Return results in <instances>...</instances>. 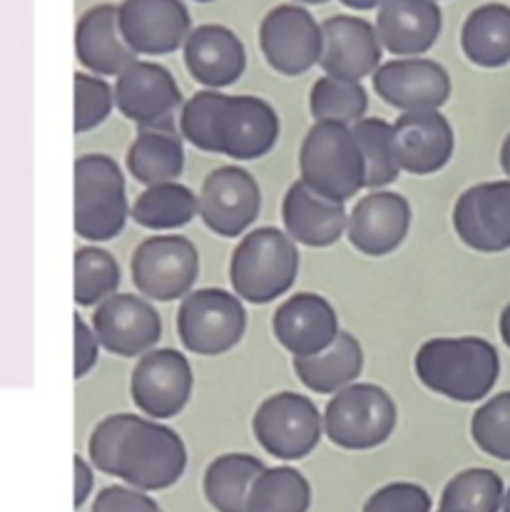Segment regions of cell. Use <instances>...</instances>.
Returning <instances> with one entry per match:
<instances>
[{
    "label": "cell",
    "mask_w": 510,
    "mask_h": 512,
    "mask_svg": "<svg viewBox=\"0 0 510 512\" xmlns=\"http://www.w3.org/2000/svg\"><path fill=\"white\" fill-rule=\"evenodd\" d=\"M506 485L491 468H468L453 475L443 488L438 510L453 512H501Z\"/></svg>",
    "instance_id": "cell-35"
},
{
    "label": "cell",
    "mask_w": 510,
    "mask_h": 512,
    "mask_svg": "<svg viewBox=\"0 0 510 512\" xmlns=\"http://www.w3.org/2000/svg\"><path fill=\"white\" fill-rule=\"evenodd\" d=\"M443 13L436 0H384L376 13L381 45L396 58H421L436 45Z\"/></svg>",
    "instance_id": "cell-24"
},
{
    "label": "cell",
    "mask_w": 510,
    "mask_h": 512,
    "mask_svg": "<svg viewBox=\"0 0 510 512\" xmlns=\"http://www.w3.org/2000/svg\"><path fill=\"white\" fill-rule=\"evenodd\" d=\"M453 229L473 252L498 254L510 249V179L468 187L453 204Z\"/></svg>",
    "instance_id": "cell-14"
},
{
    "label": "cell",
    "mask_w": 510,
    "mask_h": 512,
    "mask_svg": "<svg viewBox=\"0 0 510 512\" xmlns=\"http://www.w3.org/2000/svg\"><path fill=\"white\" fill-rule=\"evenodd\" d=\"M498 331H501L503 343L510 348V301L506 304V309L501 311V319H498Z\"/></svg>",
    "instance_id": "cell-45"
},
{
    "label": "cell",
    "mask_w": 510,
    "mask_h": 512,
    "mask_svg": "<svg viewBox=\"0 0 510 512\" xmlns=\"http://www.w3.org/2000/svg\"><path fill=\"white\" fill-rule=\"evenodd\" d=\"M356 142H359L361 157H364V189H386L399 179L401 167L396 162L394 147V122L381 117H364L351 127Z\"/></svg>",
    "instance_id": "cell-32"
},
{
    "label": "cell",
    "mask_w": 510,
    "mask_h": 512,
    "mask_svg": "<svg viewBox=\"0 0 510 512\" xmlns=\"http://www.w3.org/2000/svg\"><path fill=\"white\" fill-rule=\"evenodd\" d=\"M224 97L219 90H202L192 95L180 110V135L197 150L217 155L214 145V125H217L219 110L224 105Z\"/></svg>",
    "instance_id": "cell-38"
},
{
    "label": "cell",
    "mask_w": 510,
    "mask_h": 512,
    "mask_svg": "<svg viewBox=\"0 0 510 512\" xmlns=\"http://www.w3.org/2000/svg\"><path fill=\"white\" fill-rule=\"evenodd\" d=\"M324 435L344 450H371L384 445L399 423L394 398L376 383H351L329 398L324 408Z\"/></svg>",
    "instance_id": "cell-6"
},
{
    "label": "cell",
    "mask_w": 510,
    "mask_h": 512,
    "mask_svg": "<svg viewBox=\"0 0 510 512\" xmlns=\"http://www.w3.org/2000/svg\"><path fill=\"white\" fill-rule=\"evenodd\" d=\"M187 470V445L177 430L147 416L132 418L120 455L115 478L145 493H157L180 483Z\"/></svg>",
    "instance_id": "cell-4"
},
{
    "label": "cell",
    "mask_w": 510,
    "mask_h": 512,
    "mask_svg": "<svg viewBox=\"0 0 510 512\" xmlns=\"http://www.w3.org/2000/svg\"><path fill=\"white\" fill-rule=\"evenodd\" d=\"M376 95L399 112L441 110L451 97V75L431 58H396L371 75Z\"/></svg>",
    "instance_id": "cell-17"
},
{
    "label": "cell",
    "mask_w": 510,
    "mask_h": 512,
    "mask_svg": "<svg viewBox=\"0 0 510 512\" xmlns=\"http://www.w3.org/2000/svg\"><path fill=\"white\" fill-rule=\"evenodd\" d=\"M75 50L80 63L100 78H117L137 60L120 28V8L112 3L85 10L75 30Z\"/></svg>",
    "instance_id": "cell-26"
},
{
    "label": "cell",
    "mask_w": 510,
    "mask_h": 512,
    "mask_svg": "<svg viewBox=\"0 0 510 512\" xmlns=\"http://www.w3.org/2000/svg\"><path fill=\"white\" fill-rule=\"evenodd\" d=\"M321 35L324 45H321L319 68L324 70V75L361 83L381 68L384 45L376 33V25H371L369 20L356 15H334L321 23Z\"/></svg>",
    "instance_id": "cell-20"
},
{
    "label": "cell",
    "mask_w": 510,
    "mask_h": 512,
    "mask_svg": "<svg viewBox=\"0 0 510 512\" xmlns=\"http://www.w3.org/2000/svg\"><path fill=\"white\" fill-rule=\"evenodd\" d=\"M90 512H162L155 498L132 485H107L95 495Z\"/></svg>",
    "instance_id": "cell-42"
},
{
    "label": "cell",
    "mask_w": 510,
    "mask_h": 512,
    "mask_svg": "<svg viewBox=\"0 0 510 512\" xmlns=\"http://www.w3.org/2000/svg\"><path fill=\"white\" fill-rule=\"evenodd\" d=\"M127 170L145 187L160 182H177L185 170L182 135L172 127H145L137 132L127 150Z\"/></svg>",
    "instance_id": "cell-28"
},
{
    "label": "cell",
    "mask_w": 510,
    "mask_h": 512,
    "mask_svg": "<svg viewBox=\"0 0 510 512\" xmlns=\"http://www.w3.org/2000/svg\"><path fill=\"white\" fill-rule=\"evenodd\" d=\"M195 391V373L187 356L175 348H152L137 358L130 376L132 403L142 416L167 421L185 411Z\"/></svg>",
    "instance_id": "cell-10"
},
{
    "label": "cell",
    "mask_w": 510,
    "mask_h": 512,
    "mask_svg": "<svg viewBox=\"0 0 510 512\" xmlns=\"http://www.w3.org/2000/svg\"><path fill=\"white\" fill-rule=\"evenodd\" d=\"M130 217L120 165L110 155H83L75 162V232L88 242H110Z\"/></svg>",
    "instance_id": "cell-5"
},
{
    "label": "cell",
    "mask_w": 510,
    "mask_h": 512,
    "mask_svg": "<svg viewBox=\"0 0 510 512\" xmlns=\"http://www.w3.org/2000/svg\"><path fill=\"white\" fill-rule=\"evenodd\" d=\"M120 28L137 55H170L192 33L190 10L182 0H122Z\"/></svg>",
    "instance_id": "cell-18"
},
{
    "label": "cell",
    "mask_w": 510,
    "mask_h": 512,
    "mask_svg": "<svg viewBox=\"0 0 510 512\" xmlns=\"http://www.w3.org/2000/svg\"><path fill=\"white\" fill-rule=\"evenodd\" d=\"M247 331V311L234 291L192 289L180 299L177 336L195 356H222L239 346Z\"/></svg>",
    "instance_id": "cell-7"
},
{
    "label": "cell",
    "mask_w": 510,
    "mask_h": 512,
    "mask_svg": "<svg viewBox=\"0 0 510 512\" xmlns=\"http://www.w3.org/2000/svg\"><path fill=\"white\" fill-rule=\"evenodd\" d=\"M284 232L297 244L311 249L334 247L346 234L349 212L341 202L314 192L309 184L297 179L289 184L282 202Z\"/></svg>",
    "instance_id": "cell-23"
},
{
    "label": "cell",
    "mask_w": 510,
    "mask_h": 512,
    "mask_svg": "<svg viewBox=\"0 0 510 512\" xmlns=\"http://www.w3.org/2000/svg\"><path fill=\"white\" fill-rule=\"evenodd\" d=\"M321 25L297 3H284L269 10L259 23V48L269 68L297 78L309 73L321 60Z\"/></svg>",
    "instance_id": "cell-11"
},
{
    "label": "cell",
    "mask_w": 510,
    "mask_h": 512,
    "mask_svg": "<svg viewBox=\"0 0 510 512\" xmlns=\"http://www.w3.org/2000/svg\"><path fill=\"white\" fill-rule=\"evenodd\" d=\"M274 339L294 358L314 356L339 336V316L326 296L314 291L289 296L272 316Z\"/></svg>",
    "instance_id": "cell-22"
},
{
    "label": "cell",
    "mask_w": 510,
    "mask_h": 512,
    "mask_svg": "<svg viewBox=\"0 0 510 512\" xmlns=\"http://www.w3.org/2000/svg\"><path fill=\"white\" fill-rule=\"evenodd\" d=\"M132 284L150 301L185 299L200 276V252L180 234H157L137 244L130 259Z\"/></svg>",
    "instance_id": "cell-8"
},
{
    "label": "cell",
    "mask_w": 510,
    "mask_h": 512,
    "mask_svg": "<svg viewBox=\"0 0 510 512\" xmlns=\"http://www.w3.org/2000/svg\"><path fill=\"white\" fill-rule=\"evenodd\" d=\"M100 341L93 326L85 324L83 316L75 314V378L88 376L100 358Z\"/></svg>",
    "instance_id": "cell-43"
},
{
    "label": "cell",
    "mask_w": 510,
    "mask_h": 512,
    "mask_svg": "<svg viewBox=\"0 0 510 512\" xmlns=\"http://www.w3.org/2000/svg\"><path fill=\"white\" fill-rule=\"evenodd\" d=\"M436 512H453V510H436Z\"/></svg>",
    "instance_id": "cell-50"
},
{
    "label": "cell",
    "mask_w": 510,
    "mask_h": 512,
    "mask_svg": "<svg viewBox=\"0 0 510 512\" xmlns=\"http://www.w3.org/2000/svg\"><path fill=\"white\" fill-rule=\"evenodd\" d=\"M299 274L297 242L284 229L257 227L242 237L229 259L232 291L249 304H272L287 294Z\"/></svg>",
    "instance_id": "cell-2"
},
{
    "label": "cell",
    "mask_w": 510,
    "mask_h": 512,
    "mask_svg": "<svg viewBox=\"0 0 510 512\" xmlns=\"http://www.w3.org/2000/svg\"><path fill=\"white\" fill-rule=\"evenodd\" d=\"M433 500L426 488L416 483H389L376 490L361 512H431Z\"/></svg>",
    "instance_id": "cell-41"
},
{
    "label": "cell",
    "mask_w": 510,
    "mask_h": 512,
    "mask_svg": "<svg viewBox=\"0 0 510 512\" xmlns=\"http://www.w3.org/2000/svg\"><path fill=\"white\" fill-rule=\"evenodd\" d=\"M501 170L506 172V177L510 179V132L501 145Z\"/></svg>",
    "instance_id": "cell-47"
},
{
    "label": "cell",
    "mask_w": 510,
    "mask_h": 512,
    "mask_svg": "<svg viewBox=\"0 0 510 512\" xmlns=\"http://www.w3.org/2000/svg\"><path fill=\"white\" fill-rule=\"evenodd\" d=\"M282 122L267 100L254 95H227L214 125L217 155L234 162L262 160L277 147Z\"/></svg>",
    "instance_id": "cell-12"
},
{
    "label": "cell",
    "mask_w": 510,
    "mask_h": 512,
    "mask_svg": "<svg viewBox=\"0 0 510 512\" xmlns=\"http://www.w3.org/2000/svg\"><path fill=\"white\" fill-rule=\"evenodd\" d=\"M262 189L257 179L237 165H224L204 177L200 189V219L212 234L237 239L257 222Z\"/></svg>",
    "instance_id": "cell-13"
},
{
    "label": "cell",
    "mask_w": 510,
    "mask_h": 512,
    "mask_svg": "<svg viewBox=\"0 0 510 512\" xmlns=\"http://www.w3.org/2000/svg\"><path fill=\"white\" fill-rule=\"evenodd\" d=\"M436 3H438V0H436Z\"/></svg>",
    "instance_id": "cell-51"
},
{
    "label": "cell",
    "mask_w": 510,
    "mask_h": 512,
    "mask_svg": "<svg viewBox=\"0 0 510 512\" xmlns=\"http://www.w3.org/2000/svg\"><path fill=\"white\" fill-rule=\"evenodd\" d=\"M461 48L478 68L510 63V5L483 3L471 10L461 30Z\"/></svg>",
    "instance_id": "cell-29"
},
{
    "label": "cell",
    "mask_w": 510,
    "mask_h": 512,
    "mask_svg": "<svg viewBox=\"0 0 510 512\" xmlns=\"http://www.w3.org/2000/svg\"><path fill=\"white\" fill-rule=\"evenodd\" d=\"M413 371L428 391L448 401L476 403L496 388L501 356L481 336H436L418 346Z\"/></svg>",
    "instance_id": "cell-1"
},
{
    "label": "cell",
    "mask_w": 510,
    "mask_h": 512,
    "mask_svg": "<svg viewBox=\"0 0 510 512\" xmlns=\"http://www.w3.org/2000/svg\"><path fill=\"white\" fill-rule=\"evenodd\" d=\"M471 438L486 455L510 463V391L488 398L473 413Z\"/></svg>",
    "instance_id": "cell-37"
},
{
    "label": "cell",
    "mask_w": 510,
    "mask_h": 512,
    "mask_svg": "<svg viewBox=\"0 0 510 512\" xmlns=\"http://www.w3.org/2000/svg\"><path fill=\"white\" fill-rule=\"evenodd\" d=\"M411 229V204L404 194L374 189L349 212L346 237L364 256H389L401 247Z\"/></svg>",
    "instance_id": "cell-19"
},
{
    "label": "cell",
    "mask_w": 510,
    "mask_h": 512,
    "mask_svg": "<svg viewBox=\"0 0 510 512\" xmlns=\"http://www.w3.org/2000/svg\"><path fill=\"white\" fill-rule=\"evenodd\" d=\"M309 480L289 465L264 468L247 498V512H309Z\"/></svg>",
    "instance_id": "cell-33"
},
{
    "label": "cell",
    "mask_w": 510,
    "mask_h": 512,
    "mask_svg": "<svg viewBox=\"0 0 510 512\" xmlns=\"http://www.w3.org/2000/svg\"><path fill=\"white\" fill-rule=\"evenodd\" d=\"M93 331L107 353L122 358L145 356L162 339V319L150 299L137 294H112L98 304Z\"/></svg>",
    "instance_id": "cell-16"
},
{
    "label": "cell",
    "mask_w": 510,
    "mask_h": 512,
    "mask_svg": "<svg viewBox=\"0 0 510 512\" xmlns=\"http://www.w3.org/2000/svg\"><path fill=\"white\" fill-rule=\"evenodd\" d=\"M115 107V87L98 75H75V132H90L110 117Z\"/></svg>",
    "instance_id": "cell-39"
},
{
    "label": "cell",
    "mask_w": 510,
    "mask_h": 512,
    "mask_svg": "<svg viewBox=\"0 0 510 512\" xmlns=\"http://www.w3.org/2000/svg\"><path fill=\"white\" fill-rule=\"evenodd\" d=\"M294 373L299 381L319 396H334L341 388L356 383V378L364 371V348L356 336L349 331H339L334 341L324 351L314 356L294 358Z\"/></svg>",
    "instance_id": "cell-27"
},
{
    "label": "cell",
    "mask_w": 510,
    "mask_h": 512,
    "mask_svg": "<svg viewBox=\"0 0 510 512\" xmlns=\"http://www.w3.org/2000/svg\"><path fill=\"white\" fill-rule=\"evenodd\" d=\"M501 512H510V488L506 490V498H503V508Z\"/></svg>",
    "instance_id": "cell-49"
},
{
    "label": "cell",
    "mask_w": 510,
    "mask_h": 512,
    "mask_svg": "<svg viewBox=\"0 0 510 512\" xmlns=\"http://www.w3.org/2000/svg\"><path fill=\"white\" fill-rule=\"evenodd\" d=\"M267 465L249 453L217 455L204 470L202 490L207 503L217 512H247V498L254 480Z\"/></svg>",
    "instance_id": "cell-30"
},
{
    "label": "cell",
    "mask_w": 510,
    "mask_h": 512,
    "mask_svg": "<svg viewBox=\"0 0 510 512\" xmlns=\"http://www.w3.org/2000/svg\"><path fill=\"white\" fill-rule=\"evenodd\" d=\"M115 105L140 130L172 127V117L182 110V90L172 73L150 60H135L115 80Z\"/></svg>",
    "instance_id": "cell-15"
},
{
    "label": "cell",
    "mask_w": 510,
    "mask_h": 512,
    "mask_svg": "<svg viewBox=\"0 0 510 512\" xmlns=\"http://www.w3.org/2000/svg\"><path fill=\"white\" fill-rule=\"evenodd\" d=\"M294 3H306V5H324V3H329V0H294Z\"/></svg>",
    "instance_id": "cell-48"
},
{
    "label": "cell",
    "mask_w": 510,
    "mask_h": 512,
    "mask_svg": "<svg viewBox=\"0 0 510 512\" xmlns=\"http://www.w3.org/2000/svg\"><path fill=\"white\" fill-rule=\"evenodd\" d=\"M369 110V95L356 80L324 75L309 90V112L314 122H336L354 127Z\"/></svg>",
    "instance_id": "cell-34"
},
{
    "label": "cell",
    "mask_w": 510,
    "mask_h": 512,
    "mask_svg": "<svg viewBox=\"0 0 510 512\" xmlns=\"http://www.w3.org/2000/svg\"><path fill=\"white\" fill-rule=\"evenodd\" d=\"M364 157L354 132L336 122H314L299 147V179L314 192L346 204L364 189Z\"/></svg>",
    "instance_id": "cell-3"
},
{
    "label": "cell",
    "mask_w": 510,
    "mask_h": 512,
    "mask_svg": "<svg viewBox=\"0 0 510 512\" xmlns=\"http://www.w3.org/2000/svg\"><path fill=\"white\" fill-rule=\"evenodd\" d=\"M130 217L135 219L137 227L152 232L182 229L200 217V194L180 182L152 184L137 194L130 207Z\"/></svg>",
    "instance_id": "cell-31"
},
{
    "label": "cell",
    "mask_w": 510,
    "mask_h": 512,
    "mask_svg": "<svg viewBox=\"0 0 510 512\" xmlns=\"http://www.w3.org/2000/svg\"><path fill=\"white\" fill-rule=\"evenodd\" d=\"M132 418H135V413H112V416L102 418L98 426H95L93 435H90L88 450L90 463H93V468H98L100 473L115 475L122 438H125Z\"/></svg>",
    "instance_id": "cell-40"
},
{
    "label": "cell",
    "mask_w": 510,
    "mask_h": 512,
    "mask_svg": "<svg viewBox=\"0 0 510 512\" xmlns=\"http://www.w3.org/2000/svg\"><path fill=\"white\" fill-rule=\"evenodd\" d=\"M185 65L197 83L207 90H219L237 83L247 68V50L239 35L224 25H197L187 35Z\"/></svg>",
    "instance_id": "cell-25"
},
{
    "label": "cell",
    "mask_w": 510,
    "mask_h": 512,
    "mask_svg": "<svg viewBox=\"0 0 510 512\" xmlns=\"http://www.w3.org/2000/svg\"><path fill=\"white\" fill-rule=\"evenodd\" d=\"M339 3H344L346 8H354V10H374L379 8L384 0H339Z\"/></svg>",
    "instance_id": "cell-46"
},
{
    "label": "cell",
    "mask_w": 510,
    "mask_h": 512,
    "mask_svg": "<svg viewBox=\"0 0 510 512\" xmlns=\"http://www.w3.org/2000/svg\"><path fill=\"white\" fill-rule=\"evenodd\" d=\"M95 485V475H93V465L88 463L85 458L75 455V508H83L85 500L90 498Z\"/></svg>",
    "instance_id": "cell-44"
},
{
    "label": "cell",
    "mask_w": 510,
    "mask_h": 512,
    "mask_svg": "<svg viewBox=\"0 0 510 512\" xmlns=\"http://www.w3.org/2000/svg\"><path fill=\"white\" fill-rule=\"evenodd\" d=\"M394 147L401 172L426 177L451 162L456 135L441 110L401 112L394 122Z\"/></svg>",
    "instance_id": "cell-21"
},
{
    "label": "cell",
    "mask_w": 510,
    "mask_h": 512,
    "mask_svg": "<svg viewBox=\"0 0 510 512\" xmlns=\"http://www.w3.org/2000/svg\"><path fill=\"white\" fill-rule=\"evenodd\" d=\"M252 433L269 455L279 460H302L324 435V416L311 398L279 391L264 398L252 416Z\"/></svg>",
    "instance_id": "cell-9"
},
{
    "label": "cell",
    "mask_w": 510,
    "mask_h": 512,
    "mask_svg": "<svg viewBox=\"0 0 510 512\" xmlns=\"http://www.w3.org/2000/svg\"><path fill=\"white\" fill-rule=\"evenodd\" d=\"M122 274L120 264L100 247H83L75 252V301L80 306H98L117 294Z\"/></svg>",
    "instance_id": "cell-36"
}]
</instances>
